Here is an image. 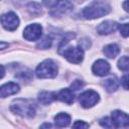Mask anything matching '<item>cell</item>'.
I'll use <instances>...</instances> for the list:
<instances>
[{"instance_id": "52a82bcc", "label": "cell", "mask_w": 129, "mask_h": 129, "mask_svg": "<svg viewBox=\"0 0 129 129\" xmlns=\"http://www.w3.org/2000/svg\"><path fill=\"white\" fill-rule=\"evenodd\" d=\"M42 33V27L40 24L38 23H33V24H29L28 26L25 27L24 31H23V36L26 40H37L40 38Z\"/></svg>"}, {"instance_id": "3957f363", "label": "cell", "mask_w": 129, "mask_h": 129, "mask_svg": "<svg viewBox=\"0 0 129 129\" xmlns=\"http://www.w3.org/2000/svg\"><path fill=\"white\" fill-rule=\"evenodd\" d=\"M36 77L39 79H51L57 75V66L52 59H45L38 67L35 71Z\"/></svg>"}, {"instance_id": "8fae6325", "label": "cell", "mask_w": 129, "mask_h": 129, "mask_svg": "<svg viewBox=\"0 0 129 129\" xmlns=\"http://www.w3.org/2000/svg\"><path fill=\"white\" fill-rule=\"evenodd\" d=\"M18 91H19V86L16 83L10 82V83H7L1 87L0 96H1V98H5V97H8V96H11V95L18 93Z\"/></svg>"}, {"instance_id": "277c9868", "label": "cell", "mask_w": 129, "mask_h": 129, "mask_svg": "<svg viewBox=\"0 0 129 129\" xmlns=\"http://www.w3.org/2000/svg\"><path fill=\"white\" fill-rule=\"evenodd\" d=\"M61 54L72 63H80L84 57V50L82 46H72L66 48Z\"/></svg>"}, {"instance_id": "6da1fadb", "label": "cell", "mask_w": 129, "mask_h": 129, "mask_svg": "<svg viewBox=\"0 0 129 129\" xmlns=\"http://www.w3.org/2000/svg\"><path fill=\"white\" fill-rule=\"evenodd\" d=\"M10 110L22 117L33 118L35 116L36 107L31 100L27 99H17L14 100L10 106Z\"/></svg>"}, {"instance_id": "7402d4cb", "label": "cell", "mask_w": 129, "mask_h": 129, "mask_svg": "<svg viewBox=\"0 0 129 129\" xmlns=\"http://www.w3.org/2000/svg\"><path fill=\"white\" fill-rule=\"evenodd\" d=\"M40 8H41V7H40L37 3H30V4L28 5V10H29L32 14H38V13L41 11Z\"/></svg>"}, {"instance_id": "9c48e42d", "label": "cell", "mask_w": 129, "mask_h": 129, "mask_svg": "<svg viewBox=\"0 0 129 129\" xmlns=\"http://www.w3.org/2000/svg\"><path fill=\"white\" fill-rule=\"evenodd\" d=\"M119 27V24L112 20H106L102 23H100L97 27V31L99 34H110L114 31H116Z\"/></svg>"}, {"instance_id": "d6986e66", "label": "cell", "mask_w": 129, "mask_h": 129, "mask_svg": "<svg viewBox=\"0 0 129 129\" xmlns=\"http://www.w3.org/2000/svg\"><path fill=\"white\" fill-rule=\"evenodd\" d=\"M118 68L121 71H128L129 70V57L122 56L118 61Z\"/></svg>"}, {"instance_id": "d4e9b609", "label": "cell", "mask_w": 129, "mask_h": 129, "mask_svg": "<svg viewBox=\"0 0 129 129\" xmlns=\"http://www.w3.org/2000/svg\"><path fill=\"white\" fill-rule=\"evenodd\" d=\"M121 84H122V86H123L125 89L129 90V75H125V76L122 77V79H121Z\"/></svg>"}, {"instance_id": "603a6c76", "label": "cell", "mask_w": 129, "mask_h": 129, "mask_svg": "<svg viewBox=\"0 0 129 129\" xmlns=\"http://www.w3.org/2000/svg\"><path fill=\"white\" fill-rule=\"evenodd\" d=\"M42 2H43V4H44L46 7L53 9V8L58 4L59 0H42Z\"/></svg>"}, {"instance_id": "44dd1931", "label": "cell", "mask_w": 129, "mask_h": 129, "mask_svg": "<svg viewBox=\"0 0 129 129\" xmlns=\"http://www.w3.org/2000/svg\"><path fill=\"white\" fill-rule=\"evenodd\" d=\"M119 31L120 33L124 36V37H128L129 36V23H124L119 25Z\"/></svg>"}, {"instance_id": "30bf717a", "label": "cell", "mask_w": 129, "mask_h": 129, "mask_svg": "<svg viewBox=\"0 0 129 129\" xmlns=\"http://www.w3.org/2000/svg\"><path fill=\"white\" fill-rule=\"evenodd\" d=\"M92 71L96 76L103 77V76H106L109 73L110 64L104 59H98L97 61L94 62L93 67H92Z\"/></svg>"}, {"instance_id": "83f0119b", "label": "cell", "mask_w": 129, "mask_h": 129, "mask_svg": "<svg viewBox=\"0 0 129 129\" xmlns=\"http://www.w3.org/2000/svg\"><path fill=\"white\" fill-rule=\"evenodd\" d=\"M44 127H51V125L50 124H43V125H41V128H44Z\"/></svg>"}, {"instance_id": "7a4b0ae2", "label": "cell", "mask_w": 129, "mask_h": 129, "mask_svg": "<svg viewBox=\"0 0 129 129\" xmlns=\"http://www.w3.org/2000/svg\"><path fill=\"white\" fill-rule=\"evenodd\" d=\"M111 8L108 3L105 1H94L89 6L84 8L82 11V16L86 19H95L107 15L110 12Z\"/></svg>"}, {"instance_id": "ac0fdd59", "label": "cell", "mask_w": 129, "mask_h": 129, "mask_svg": "<svg viewBox=\"0 0 129 129\" xmlns=\"http://www.w3.org/2000/svg\"><path fill=\"white\" fill-rule=\"evenodd\" d=\"M51 38L49 36H44L38 43H37V47L41 48V49H46V48H49L50 45H51Z\"/></svg>"}, {"instance_id": "5b68a950", "label": "cell", "mask_w": 129, "mask_h": 129, "mask_svg": "<svg viewBox=\"0 0 129 129\" xmlns=\"http://www.w3.org/2000/svg\"><path fill=\"white\" fill-rule=\"evenodd\" d=\"M99 95L93 90H88L79 96V102L84 108H92L99 102Z\"/></svg>"}, {"instance_id": "ba28073f", "label": "cell", "mask_w": 129, "mask_h": 129, "mask_svg": "<svg viewBox=\"0 0 129 129\" xmlns=\"http://www.w3.org/2000/svg\"><path fill=\"white\" fill-rule=\"evenodd\" d=\"M112 120L116 128H123L129 126V115L126 113L115 110L112 112Z\"/></svg>"}, {"instance_id": "9a60e30c", "label": "cell", "mask_w": 129, "mask_h": 129, "mask_svg": "<svg viewBox=\"0 0 129 129\" xmlns=\"http://www.w3.org/2000/svg\"><path fill=\"white\" fill-rule=\"evenodd\" d=\"M56 13H67L73 9V4L70 0H59L58 4L53 8Z\"/></svg>"}, {"instance_id": "4316f807", "label": "cell", "mask_w": 129, "mask_h": 129, "mask_svg": "<svg viewBox=\"0 0 129 129\" xmlns=\"http://www.w3.org/2000/svg\"><path fill=\"white\" fill-rule=\"evenodd\" d=\"M123 8H124V10H126L127 12H129V0H127V1H125L123 3Z\"/></svg>"}, {"instance_id": "8992f818", "label": "cell", "mask_w": 129, "mask_h": 129, "mask_svg": "<svg viewBox=\"0 0 129 129\" xmlns=\"http://www.w3.org/2000/svg\"><path fill=\"white\" fill-rule=\"evenodd\" d=\"M1 23L5 29L13 31L19 25V18L14 12H7L1 16Z\"/></svg>"}, {"instance_id": "5bb4252c", "label": "cell", "mask_w": 129, "mask_h": 129, "mask_svg": "<svg viewBox=\"0 0 129 129\" xmlns=\"http://www.w3.org/2000/svg\"><path fill=\"white\" fill-rule=\"evenodd\" d=\"M56 99V94L51 92H41L38 94V101L42 105H48Z\"/></svg>"}, {"instance_id": "e0dca14e", "label": "cell", "mask_w": 129, "mask_h": 129, "mask_svg": "<svg viewBox=\"0 0 129 129\" xmlns=\"http://www.w3.org/2000/svg\"><path fill=\"white\" fill-rule=\"evenodd\" d=\"M104 87L105 89L109 92V93H112V92H115L118 87H119V82L118 80L115 78V77H111L107 80H105L104 82Z\"/></svg>"}, {"instance_id": "ffe728a7", "label": "cell", "mask_w": 129, "mask_h": 129, "mask_svg": "<svg viewBox=\"0 0 129 129\" xmlns=\"http://www.w3.org/2000/svg\"><path fill=\"white\" fill-rule=\"evenodd\" d=\"M100 125L103 126V127H106V128H113V127H115L112 118L110 119V118H108V117L102 118V119L100 120Z\"/></svg>"}, {"instance_id": "7c38bea8", "label": "cell", "mask_w": 129, "mask_h": 129, "mask_svg": "<svg viewBox=\"0 0 129 129\" xmlns=\"http://www.w3.org/2000/svg\"><path fill=\"white\" fill-rule=\"evenodd\" d=\"M56 99H58L61 102H64V103H67V104L70 105V104H73L74 103L75 95H74L72 89H62L56 95Z\"/></svg>"}, {"instance_id": "484cf974", "label": "cell", "mask_w": 129, "mask_h": 129, "mask_svg": "<svg viewBox=\"0 0 129 129\" xmlns=\"http://www.w3.org/2000/svg\"><path fill=\"white\" fill-rule=\"evenodd\" d=\"M74 128H88L89 127V124L83 122V121H76L73 125Z\"/></svg>"}, {"instance_id": "cb8c5ba5", "label": "cell", "mask_w": 129, "mask_h": 129, "mask_svg": "<svg viewBox=\"0 0 129 129\" xmlns=\"http://www.w3.org/2000/svg\"><path fill=\"white\" fill-rule=\"evenodd\" d=\"M84 86V83L80 80H76L75 82H73L72 86H71V89L74 90V91H77V90H80L82 87Z\"/></svg>"}, {"instance_id": "2e32d148", "label": "cell", "mask_w": 129, "mask_h": 129, "mask_svg": "<svg viewBox=\"0 0 129 129\" xmlns=\"http://www.w3.org/2000/svg\"><path fill=\"white\" fill-rule=\"evenodd\" d=\"M71 122V116L67 113H59L54 117V123L57 127H67Z\"/></svg>"}, {"instance_id": "4fadbf2b", "label": "cell", "mask_w": 129, "mask_h": 129, "mask_svg": "<svg viewBox=\"0 0 129 129\" xmlns=\"http://www.w3.org/2000/svg\"><path fill=\"white\" fill-rule=\"evenodd\" d=\"M103 52H104V54H105L107 57H109V58H114V57H116V56L119 54L120 48H119V46H118L116 43H111V44H108V45H106V46L104 47Z\"/></svg>"}]
</instances>
